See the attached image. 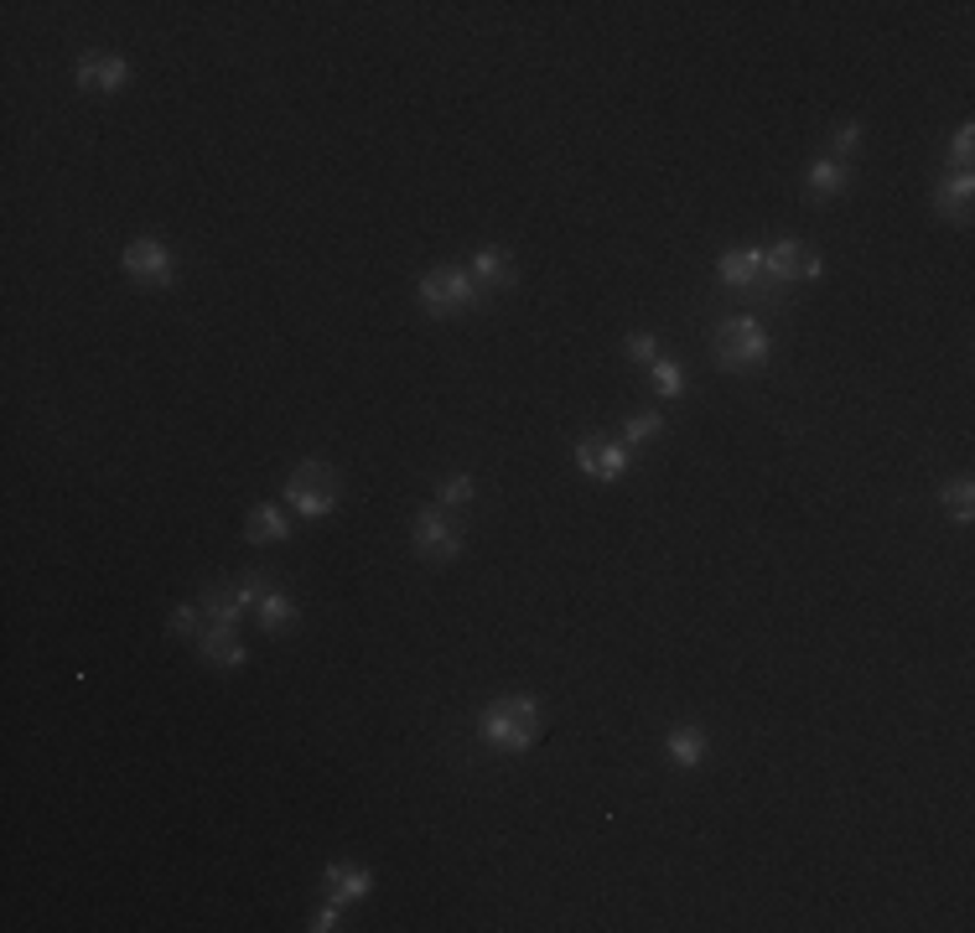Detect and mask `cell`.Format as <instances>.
I'll return each mask as SVG.
<instances>
[{"mask_svg":"<svg viewBox=\"0 0 975 933\" xmlns=\"http://www.w3.org/2000/svg\"><path fill=\"white\" fill-rule=\"evenodd\" d=\"M649 384H654V394H664V400H675V394L685 390V374H680V363L660 359V363H649Z\"/></svg>","mask_w":975,"mask_h":933,"instance_id":"cell-20","label":"cell"},{"mask_svg":"<svg viewBox=\"0 0 975 933\" xmlns=\"http://www.w3.org/2000/svg\"><path fill=\"white\" fill-rule=\"evenodd\" d=\"M768 353H773V343H768L763 322H752V316H721L716 332H711V359H716V369H727V374H752V369H763Z\"/></svg>","mask_w":975,"mask_h":933,"instance_id":"cell-2","label":"cell"},{"mask_svg":"<svg viewBox=\"0 0 975 933\" xmlns=\"http://www.w3.org/2000/svg\"><path fill=\"white\" fill-rule=\"evenodd\" d=\"M660 431H664V421L654 415V410H638V415L623 421V441H628V446H644V441H654Z\"/></svg>","mask_w":975,"mask_h":933,"instance_id":"cell-21","label":"cell"},{"mask_svg":"<svg viewBox=\"0 0 975 933\" xmlns=\"http://www.w3.org/2000/svg\"><path fill=\"white\" fill-rule=\"evenodd\" d=\"M664 753H670V763H675V768H701L705 753H711V742H705L701 726H675V731H670V742H664Z\"/></svg>","mask_w":975,"mask_h":933,"instance_id":"cell-16","label":"cell"},{"mask_svg":"<svg viewBox=\"0 0 975 933\" xmlns=\"http://www.w3.org/2000/svg\"><path fill=\"white\" fill-rule=\"evenodd\" d=\"M197 659L213 664V669H240V664L250 659V648L240 644V632L234 628H218V622H213V628L197 638Z\"/></svg>","mask_w":975,"mask_h":933,"instance_id":"cell-11","label":"cell"},{"mask_svg":"<svg viewBox=\"0 0 975 933\" xmlns=\"http://www.w3.org/2000/svg\"><path fill=\"white\" fill-rule=\"evenodd\" d=\"M312 933H328V929H338V907H316L312 913V923H306Z\"/></svg>","mask_w":975,"mask_h":933,"instance_id":"cell-27","label":"cell"},{"mask_svg":"<svg viewBox=\"0 0 975 933\" xmlns=\"http://www.w3.org/2000/svg\"><path fill=\"white\" fill-rule=\"evenodd\" d=\"M120 265L136 286H172V275H177V259H172V249L162 239H136L120 255Z\"/></svg>","mask_w":975,"mask_h":933,"instance_id":"cell-7","label":"cell"},{"mask_svg":"<svg viewBox=\"0 0 975 933\" xmlns=\"http://www.w3.org/2000/svg\"><path fill=\"white\" fill-rule=\"evenodd\" d=\"M971 156H975V125H961L955 140H949V161L961 166V171H971Z\"/></svg>","mask_w":975,"mask_h":933,"instance_id":"cell-25","label":"cell"},{"mask_svg":"<svg viewBox=\"0 0 975 933\" xmlns=\"http://www.w3.org/2000/svg\"><path fill=\"white\" fill-rule=\"evenodd\" d=\"M203 618H208V612H203V607H197V602H182L177 612H172V638H197V628H203Z\"/></svg>","mask_w":975,"mask_h":933,"instance_id":"cell-24","label":"cell"},{"mask_svg":"<svg viewBox=\"0 0 975 933\" xmlns=\"http://www.w3.org/2000/svg\"><path fill=\"white\" fill-rule=\"evenodd\" d=\"M472 275H478L488 291H509L514 281H519L509 249H498V244H488V249H478V255H472Z\"/></svg>","mask_w":975,"mask_h":933,"instance_id":"cell-14","label":"cell"},{"mask_svg":"<svg viewBox=\"0 0 975 933\" xmlns=\"http://www.w3.org/2000/svg\"><path fill=\"white\" fill-rule=\"evenodd\" d=\"M410 540L426 560H457L462 556V529L451 524L441 509H420L416 524H410Z\"/></svg>","mask_w":975,"mask_h":933,"instance_id":"cell-6","label":"cell"},{"mask_svg":"<svg viewBox=\"0 0 975 933\" xmlns=\"http://www.w3.org/2000/svg\"><path fill=\"white\" fill-rule=\"evenodd\" d=\"M716 275H721V286L768 291V281H763V249H727V255L716 259Z\"/></svg>","mask_w":975,"mask_h":933,"instance_id":"cell-10","label":"cell"},{"mask_svg":"<svg viewBox=\"0 0 975 933\" xmlns=\"http://www.w3.org/2000/svg\"><path fill=\"white\" fill-rule=\"evenodd\" d=\"M971 203H975L971 171H949V177L934 187V208H939V218H949V224H965V218H971Z\"/></svg>","mask_w":975,"mask_h":933,"instance_id":"cell-12","label":"cell"},{"mask_svg":"<svg viewBox=\"0 0 975 933\" xmlns=\"http://www.w3.org/2000/svg\"><path fill=\"white\" fill-rule=\"evenodd\" d=\"M826 275V259L815 255L810 244L799 239H779L763 249V281L768 286H789V281H820Z\"/></svg>","mask_w":975,"mask_h":933,"instance_id":"cell-5","label":"cell"},{"mask_svg":"<svg viewBox=\"0 0 975 933\" xmlns=\"http://www.w3.org/2000/svg\"><path fill=\"white\" fill-rule=\"evenodd\" d=\"M939 503H945V509H949V513H955V519H961V524H965V519H971V509H975V482H971V478L949 482L945 493H939Z\"/></svg>","mask_w":975,"mask_h":933,"instance_id":"cell-22","label":"cell"},{"mask_svg":"<svg viewBox=\"0 0 975 933\" xmlns=\"http://www.w3.org/2000/svg\"><path fill=\"white\" fill-rule=\"evenodd\" d=\"M861 151V125H836V130H830V161H851V156Z\"/></svg>","mask_w":975,"mask_h":933,"instance_id":"cell-23","label":"cell"},{"mask_svg":"<svg viewBox=\"0 0 975 933\" xmlns=\"http://www.w3.org/2000/svg\"><path fill=\"white\" fill-rule=\"evenodd\" d=\"M285 534H291V524H285V513L275 503H255L250 519H244V540L250 544H271V540H285Z\"/></svg>","mask_w":975,"mask_h":933,"instance_id":"cell-17","label":"cell"},{"mask_svg":"<svg viewBox=\"0 0 975 933\" xmlns=\"http://www.w3.org/2000/svg\"><path fill=\"white\" fill-rule=\"evenodd\" d=\"M576 466L597 482H617L628 472V452L613 446V441H602V436H586V441H576Z\"/></svg>","mask_w":975,"mask_h":933,"instance_id":"cell-9","label":"cell"},{"mask_svg":"<svg viewBox=\"0 0 975 933\" xmlns=\"http://www.w3.org/2000/svg\"><path fill=\"white\" fill-rule=\"evenodd\" d=\"M74 78L84 94H120L125 84H130V62H125L120 52H89V58L78 62Z\"/></svg>","mask_w":975,"mask_h":933,"instance_id":"cell-8","label":"cell"},{"mask_svg":"<svg viewBox=\"0 0 975 933\" xmlns=\"http://www.w3.org/2000/svg\"><path fill=\"white\" fill-rule=\"evenodd\" d=\"M805 187H810V197H840L846 187H851V166L830 161V156H820V161L805 171Z\"/></svg>","mask_w":975,"mask_h":933,"instance_id":"cell-18","label":"cell"},{"mask_svg":"<svg viewBox=\"0 0 975 933\" xmlns=\"http://www.w3.org/2000/svg\"><path fill=\"white\" fill-rule=\"evenodd\" d=\"M322 887H328L332 903H359V897H369V887H374V876L363 872V866H348V861H332V866H322Z\"/></svg>","mask_w":975,"mask_h":933,"instance_id":"cell-13","label":"cell"},{"mask_svg":"<svg viewBox=\"0 0 975 933\" xmlns=\"http://www.w3.org/2000/svg\"><path fill=\"white\" fill-rule=\"evenodd\" d=\"M472 493H478V482L467 478V472L436 482V503H441V509H467V503H472Z\"/></svg>","mask_w":975,"mask_h":933,"instance_id":"cell-19","label":"cell"},{"mask_svg":"<svg viewBox=\"0 0 975 933\" xmlns=\"http://www.w3.org/2000/svg\"><path fill=\"white\" fill-rule=\"evenodd\" d=\"M285 503L301 513V519H322V513L338 509V472L328 462H301L285 482Z\"/></svg>","mask_w":975,"mask_h":933,"instance_id":"cell-4","label":"cell"},{"mask_svg":"<svg viewBox=\"0 0 975 933\" xmlns=\"http://www.w3.org/2000/svg\"><path fill=\"white\" fill-rule=\"evenodd\" d=\"M420 312L426 316H462L478 306V286H472V275L467 271H426L420 275Z\"/></svg>","mask_w":975,"mask_h":933,"instance_id":"cell-3","label":"cell"},{"mask_svg":"<svg viewBox=\"0 0 975 933\" xmlns=\"http://www.w3.org/2000/svg\"><path fill=\"white\" fill-rule=\"evenodd\" d=\"M478 737L498 753H529L540 742V700L535 695H504L482 710Z\"/></svg>","mask_w":975,"mask_h":933,"instance_id":"cell-1","label":"cell"},{"mask_svg":"<svg viewBox=\"0 0 975 933\" xmlns=\"http://www.w3.org/2000/svg\"><path fill=\"white\" fill-rule=\"evenodd\" d=\"M255 618H260V632H291L296 628V602H291V591H281V587H271L265 597L255 602Z\"/></svg>","mask_w":975,"mask_h":933,"instance_id":"cell-15","label":"cell"},{"mask_svg":"<svg viewBox=\"0 0 975 933\" xmlns=\"http://www.w3.org/2000/svg\"><path fill=\"white\" fill-rule=\"evenodd\" d=\"M628 359L644 363V369H649V363H660V337H649V332H633V337H628Z\"/></svg>","mask_w":975,"mask_h":933,"instance_id":"cell-26","label":"cell"}]
</instances>
